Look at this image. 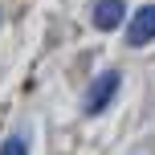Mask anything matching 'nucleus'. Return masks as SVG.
Instances as JSON below:
<instances>
[{
	"label": "nucleus",
	"instance_id": "obj_1",
	"mask_svg": "<svg viewBox=\"0 0 155 155\" xmlns=\"http://www.w3.org/2000/svg\"><path fill=\"white\" fill-rule=\"evenodd\" d=\"M118 86H123V74H118V70L98 74V78H94V86H90V94H86V114H102V110L110 106V98H114Z\"/></svg>",
	"mask_w": 155,
	"mask_h": 155
},
{
	"label": "nucleus",
	"instance_id": "obj_2",
	"mask_svg": "<svg viewBox=\"0 0 155 155\" xmlns=\"http://www.w3.org/2000/svg\"><path fill=\"white\" fill-rule=\"evenodd\" d=\"M155 41V4H143L139 12L131 16V25H127V45L131 49H143Z\"/></svg>",
	"mask_w": 155,
	"mask_h": 155
},
{
	"label": "nucleus",
	"instance_id": "obj_3",
	"mask_svg": "<svg viewBox=\"0 0 155 155\" xmlns=\"http://www.w3.org/2000/svg\"><path fill=\"white\" fill-rule=\"evenodd\" d=\"M123 16H127V4H123V0H98V8H94V25H98L102 33L118 29Z\"/></svg>",
	"mask_w": 155,
	"mask_h": 155
},
{
	"label": "nucleus",
	"instance_id": "obj_4",
	"mask_svg": "<svg viewBox=\"0 0 155 155\" xmlns=\"http://www.w3.org/2000/svg\"><path fill=\"white\" fill-rule=\"evenodd\" d=\"M0 155H29V147H25V139H21V135H8V139H4V147H0Z\"/></svg>",
	"mask_w": 155,
	"mask_h": 155
}]
</instances>
